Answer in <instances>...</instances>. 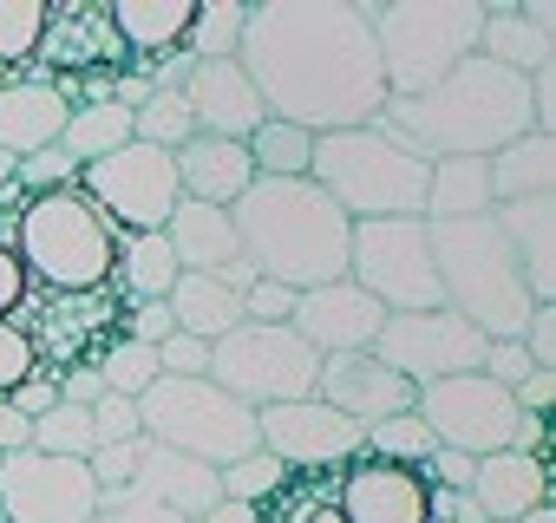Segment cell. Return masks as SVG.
<instances>
[{"mask_svg":"<svg viewBox=\"0 0 556 523\" xmlns=\"http://www.w3.org/2000/svg\"><path fill=\"white\" fill-rule=\"evenodd\" d=\"M236 66L268 118L315 138L361 131L387 112V73L361 0H262L242 21Z\"/></svg>","mask_w":556,"mask_h":523,"instance_id":"6da1fadb","label":"cell"},{"mask_svg":"<svg viewBox=\"0 0 556 523\" xmlns=\"http://www.w3.org/2000/svg\"><path fill=\"white\" fill-rule=\"evenodd\" d=\"M374 125L426 164H439V157H497L504 144H517L530 131V86L471 53L432 92L387 99V112Z\"/></svg>","mask_w":556,"mask_h":523,"instance_id":"7a4b0ae2","label":"cell"},{"mask_svg":"<svg viewBox=\"0 0 556 523\" xmlns=\"http://www.w3.org/2000/svg\"><path fill=\"white\" fill-rule=\"evenodd\" d=\"M229 222H236L242 262H249L262 282H282V289H295V295L328 289V282H348L354 222H348L308 177H302V183L255 177V183L229 203Z\"/></svg>","mask_w":556,"mask_h":523,"instance_id":"3957f363","label":"cell"},{"mask_svg":"<svg viewBox=\"0 0 556 523\" xmlns=\"http://www.w3.org/2000/svg\"><path fill=\"white\" fill-rule=\"evenodd\" d=\"M432 229V269H439V295L458 321H471L484 341H523V321L536 315L523 269L504 242V229L491 216L471 222H426Z\"/></svg>","mask_w":556,"mask_h":523,"instance_id":"277c9868","label":"cell"},{"mask_svg":"<svg viewBox=\"0 0 556 523\" xmlns=\"http://www.w3.org/2000/svg\"><path fill=\"white\" fill-rule=\"evenodd\" d=\"M14 255L27 262V276H34L40 295H60V302L105 295L112 289L118 229L79 190L21 196V209H14Z\"/></svg>","mask_w":556,"mask_h":523,"instance_id":"5b68a950","label":"cell"},{"mask_svg":"<svg viewBox=\"0 0 556 523\" xmlns=\"http://www.w3.org/2000/svg\"><path fill=\"white\" fill-rule=\"evenodd\" d=\"M361 8L380 47L387 99H419L478 53V27H484L478 0H361Z\"/></svg>","mask_w":556,"mask_h":523,"instance_id":"8992f818","label":"cell"},{"mask_svg":"<svg viewBox=\"0 0 556 523\" xmlns=\"http://www.w3.org/2000/svg\"><path fill=\"white\" fill-rule=\"evenodd\" d=\"M308 183L348 222H380V216H419L426 209V157H413L406 144H393L380 125L315 138Z\"/></svg>","mask_w":556,"mask_h":523,"instance_id":"52a82bcc","label":"cell"},{"mask_svg":"<svg viewBox=\"0 0 556 523\" xmlns=\"http://www.w3.org/2000/svg\"><path fill=\"white\" fill-rule=\"evenodd\" d=\"M138 438H151V445H170V451H184V458H203V464H236V458H249V451H262L255 445V412L242 406V399H229L210 373L203 380H170V373H157L144 393H138Z\"/></svg>","mask_w":556,"mask_h":523,"instance_id":"ba28073f","label":"cell"},{"mask_svg":"<svg viewBox=\"0 0 556 523\" xmlns=\"http://www.w3.org/2000/svg\"><path fill=\"white\" fill-rule=\"evenodd\" d=\"M315 373H321V354L289 328V321H242L236 334H223L210 347V380L242 399L249 412L262 406H289V399H308L315 393Z\"/></svg>","mask_w":556,"mask_h":523,"instance_id":"9c48e42d","label":"cell"},{"mask_svg":"<svg viewBox=\"0 0 556 523\" xmlns=\"http://www.w3.org/2000/svg\"><path fill=\"white\" fill-rule=\"evenodd\" d=\"M348 282L367 289L387 315H426V308H445V295H439V269H432V229H426V216L354 222V242H348Z\"/></svg>","mask_w":556,"mask_h":523,"instance_id":"30bf717a","label":"cell"},{"mask_svg":"<svg viewBox=\"0 0 556 523\" xmlns=\"http://www.w3.org/2000/svg\"><path fill=\"white\" fill-rule=\"evenodd\" d=\"M79 196H86L118 235L164 229L170 209L184 203V190H177V157L131 138L125 151H112V157H99V164L79 170Z\"/></svg>","mask_w":556,"mask_h":523,"instance_id":"8fae6325","label":"cell"},{"mask_svg":"<svg viewBox=\"0 0 556 523\" xmlns=\"http://www.w3.org/2000/svg\"><path fill=\"white\" fill-rule=\"evenodd\" d=\"M99 503L105 497L86 458H53L34 445L0 458V523H92Z\"/></svg>","mask_w":556,"mask_h":523,"instance_id":"7c38bea8","label":"cell"},{"mask_svg":"<svg viewBox=\"0 0 556 523\" xmlns=\"http://www.w3.org/2000/svg\"><path fill=\"white\" fill-rule=\"evenodd\" d=\"M255 445L289 464L295 477H328L341 464H354L367 451V425H354L348 412H334L328 399H289V406H262L255 412Z\"/></svg>","mask_w":556,"mask_h":523,"instance_id":"4fadbf2b","label":"cell"},{"mask_svg":"<svg viewBox=\"0 0 556 523\" xmlns=\"http://www.w3.org/2000/svg\"><path fill=\"white\" fill-rule=\"evenodd\" d=\"M413 412L426 419V432H432L445 451H465V458L504 451L510 432H517V399H510L497 380H484V373H452V380L419 386Z\"/></svg>","mask_w":556,"mask_h":523,"instance_id":"5bb4252c","label":"cell"},{"mask_svg":"<svg viewBox=\"0 0 556 523\" xmlns=\"http://www.w3.org/2000/svg\"><path fill=\"white\" fill-rule=\"evenodd\" d=\"M374 360L393 367V373L413 380V386H432V380H452V373H478L484 334H478L471 321H458L452 308L387 315V328H380V341H374Z\"/></svg>","mask_w":556,"mask_h":523,"instance_id":"9a60e30c","label":"cell"},{"mask_svg":"<svg viewBox=\"0 0 556 523\" xmlns=\"http://www.w3.org/2000/svg\"><path fill=\"white\" fill-rule=\"evenodd\" d=\"M289 328H295L321 360H334V354H374V341H380V328H387V308H380L367 289H354V282H328V289L295 295Z\"/></svg>","mask_w":556,"mask_h":523,"instance_id":"2e32d148","label":"cell"},{"mask_svg":"<svg viewBox=\"0 0 556 523\" xmlns=\"http://www.w3.org/2000/svg\"><path fill=\"white\" fill-rule=\"evenodd\" d=\"M334 503L341 523H426V471L361 451L354 464L334 471Z\"/></svg>","mask_w":556,"mask_h":523,"instance_id":"e0dca14e","label":"cell"},{"mask_svg":"<svg viewBox=\"0 0 556 523\" xmlns=\"http://www.w3.org/2000/svg\"><path fill=\"white\" fill-rule=\"evenodd\" d=\"M315 399H328V406L348 412L354 425H380V419L413 412L419 386L400 380L393 367H380L374 354H334V360H321V373H315Z\"/></svg>","mask_w":556,"mask_h":523,"instance_id":"ac0fdd59","label":"cell"},{"mask_svg":"<svg viewBox=\"0 0 556 523\" xmlns=\"http://www.w3.org/2000/svg\"><path fill=\"white\" fill-rule=\"evenodd\" d=\"M177 92H184V105H190V118H197L203 138L242 144V138L268 118L262 99H255V86H249V73H242L236 60H197V66L177 79Z\"/></svg>","mask_w":556,"mask_h":523,"instance_id":"d6986e66","label":"cell"},{"mask_svg":"<svg viewBox=\"0 0 556 523\" xmlns=\"http://www.w3.org/2000/svg\"><path fill=\"white\" fill-rule=\"evenodd\" d=\"M125 66V47L112 40L105 27V8H53L47 21V40H40V79H60V86H79L92 73H118Z\"/></svg>","mask_w":556,"mask_h":523,"instance_id":"ffe728a7","label":"cell"},{"mask_svg":"<svg viewBox=\"0 0 556 523\" xmlns=\"http://www.w3.org/2000/svg\"><path fill=\"white\" fill-rule=\"evenodd\" d=\"M478 8H484L478 60H491V66H504L517 79H530L536 66L556 60V40H549L556 8H549V0H478Z\"/></svg>","mask_w":556,"mask_h":523,"instance_id":"44dd1931","label":"cell"},{"mask_svg":"<svg viewBox=\"0 0 556 523\" xmlns=\"http://www.w3.org/2000/svg\"><path fill=\"white\" fill-rule=\"evenodd\" d=\"M112 40L125 47V66H138L144 79L184 53L190 27H197V0H112L105 8Z\"/></svg>","mask_w":556,"mask_h":523,"instance_id":"7402d4cb","label":"cell"},{"mask_svg":"<svg viewBox=\"0 0 556 523\" xmlns=\"http://www.w3.org/2000/svg\"><path fill=\"white\" fill-rule=\"evenodd\" d=\"M66 118H73V92L60 79L27 73L14 86H0V151L8 157H34V151L60 144Z\"/></svg>","mask_w":556,"mask_h":523,"instance_id":"603a6c76","label":"cell"},{"mask_svg":"<svg viewBox=\"0 0 556 523\" xmlns=\"http://www.w3.org/2000/svg\"><path fill=\"white\" fill-rule=\"evenodd\" d=\"M471 503L484 510V523H517L536 503H549V458L530 451H484L471 471Z\"/></svg>","mask_w":556,"mask_h":523,"instance_id":"cb8c5ba5","label":"cell"},{"mask_svg":"<svg viewBox=\"0 0 556 523\" xmlns=\"http://www.w3.org/2000/svg\"><path fill=\"white\" fill-rule=\"evenodd\" d=\"M491 222L504 229V242L517 255L530 302L549 308V295H556V203L549 196H517V203H497Z\"/></svg>","mask_w":556,"mask_h":523,"instance_id":"d4e9b609","label":"cell"},{"mask_svg":"<svg viewBox=\"0 0 556 523\" xmlns=\"http://www.w3.org/2000/svg\"><path fill=\"white\" fill-rule=\"evenodd\" d=\"M131 497H151V503H164V510H177V516H190V523H197L210 503H223V477H216V464L184 458V451H170V445H151V438H144V458H138Z\"/></svg>","mask_w":556,"mask_h":523,"instance_id":"484cf974","label":"cell"},{"mask_svg":"<svg viewBox=\"0 0 556 523\" xmlns=\"http://www.w3.org/2000/svg\"><path fill=\"white\" fill-rule=\"evenodd\" d=\"M164 242H170V255H177V269L184 276H223L229 262H242V242H236V222H229V209H216V203H177L170 209V222H164Z\"/></svg>","mask_w":556,"mask_h":523,"instance_id":"4316f807","label":"cell"},{"mask_svg":"<svg viewBox=\"0 0 556 523\" xmlns=\"http://www.w3.org/2000/svg\"><path fill=\"white\" fill-rule=\"evenodd\" d=\"M177 157V190L190 196V203H216V209H229L249 183H255V164H249V151L242 144H229V138H190L184 151H170Z\"/></svg>","mask_w":556,"mask_h":523,"instance_id":"83f0119b","label":"cell"},{"mask_svg":"<svg viewBox=\"0 0 556 523\" xmlns=\"http://www.w3.org/2000/svg\"><path fill=\"white\" fill-rule=\"evenodd\" d=\"M177 255L164 242V229H138V235H118V255H112V289L125 295V308L138 302H164L177 289Z\"/></svg>","mask_w":556,"mask_h":523,"instance_id":"f1b7e54d","label":"cell"},{"mask_svg":"<svg viewBox=\"0 0 556 523\" xmlns=\"http://www.w3.org/2000/svg\"><path fill=\"white\" fill-rule=\"evenodd\" d=\"M491 170L484 157H439L426 164V222H471V216H491Z\"/></svg>","mask_w":556,"mask_h":523,"instance_id":"f546056e","label":"cell"},{"mask_svg":"<svg viewBox=\"0 0 556 523\" xmlns=\"http://www.w3.org/2000/svg\"><path fill=\"white\" fill-rule=\"evenodd\" d=\"M164 308H170L177 334H197V341H210V347L242 328V295L223 289L216 276H177V289L164 295Z\"/></svg>","mask_w":556,"mask_h":523,"instance_id":"4dcf8cb0","label":"cell"},{"mask_svg":"<svg viewBox=\"0 0 556 523\" xmlns=\"http://www.w3.org/2000/svg\"><path fill=\"white\" fill-rule=\"evenodd\" d=\"M484 170H491V203L549 196V177H556V138L523 131V138H517V144H504L497 157H484Z\"/></svg>","mask_w":556,"mask_h":523,"instance_id":"1f68e13d","label":"cell"},{"mask_svg":"<svg viewBox=\"0 0 556 523\" xmlns=\"http://www.w3.org/2000/svg\"><path fill=\"white\" fill-rule=\"evenodd\" d=\"M242 151H249L255 177L302 183V177H308V164H315V131H302V125H282V118H262V125L242 138Z\"/></svg>","mask_w":556,"mask_h":523,"instance_id":"d6a6232c","label":"cell"},{"mask_svg":"<svg viewBox=\"0 0 556 523\" xmlns=\"http://www.w3.org/2000/svg\"><path fill=\"white\" fill-rule=\"evenodd\" d=\"M131 144V112L125 105H73V118H66V131H60V151L86 170V164H99V157H112V151H125Z\"/></svg>","mask_w":556,"mask_h":523,"instance_id":"836d02e7","label":"cell"},{"mask_svg":"<svg viewBox=\"0 0 556 523\" xmlns=\"http://www.w3.org/2000/svg\"><path fill=\"white\" fill-rule=\"evenodd\" d=\"M86 367L105 380V393H118V399H138V393L157 380V347H144V341H125V334H105V341L86 354Z\"/></svg>","mask_w":556,"mask_h":523,"instance_id":"e575fe53","label":"cell"},{"mask_svg":"<svg viewBox=\"0 0 556 523\" xmlns=\"http://www.w3.org/2000/svg\"><path fill=\"white\" fill-rule=\"evenodd\" d=\"M47 21H53V8H40V0H0V66L14 79H27L40 66Z\"/></svg>","mask_w":556,"mask_h":523,"instance_id":"d590c367","label":"cell"},{"mask_svg":"<svg viewBox=\"0 0 556 523\" xmlns=\"http://www.w3.org/2000/svg\"><path fill=\"white\" fill-rule=\"evenodd\" d=\"M131 138H138V144H157V151H184V144L197 138V118H190L184 92H177V86H157V92L131 112Z\"/></svg>","mask_w":556,"mask_h":523,"instance_id":"8d00e7d4","label":"cell"},{"mask_svg":"<svg viewBox=\"0 0 556 523\" xmlns=\"http://www.w3.org/2000/svg\"><path fill=\"white\" fill-rule=\"evenodd\" d=\"M242 21H249L242 0H210V8H197V27H190V40H184V60H190V66H197V60H236Z\"/></svg>","mask_w":556,"mask_h":523,"instance_id":"74e56055","label":"cell"},{"mask_svg":"<svg viewBox=\"0 0 556 523\" xmlns=\"http://www.w3.org/2000/svg\"><path fill=\"white\" fill-rule=\"evenodd\" d=\"M223 477V497H236V503H255V510H268L275 497H282L289 490V464H275L268 451H249V458H236V464H223L216 471Z\"/></svg>","mask_w":556,"mask_h":523,"instance_id":"f35d334b","label":"cell"},{"mask_svg":"<svg viewBox=\"0 0 556 523\" xmlns=\"http://www.w3.org/2000/svg\"><path fill=\"white\" fill-rule=\"evenodd\" d=\"M34 451H53V458H92L99 438H92V406H53L34 419Z\"/></svg>","mask_w":556,"mask_h":523,"instance_id":"ab89813d","label":"cell"},{"mask_svg":"<svg viewBox=\"0 0 556 523\" xmlns=\"http://www.w3.org/2000/svg\"><path fill=\"white\" fill-rule=\"evenodd\" d=\"M432 432H426V419L419 412H400V419H380V425H367V458H387V464H426L432 458Z\"/></svg>","mask_w":556,"mask_h":523,"instance_id":"60d3db41","label":"cell"},{"mask_svg":"<svg viewBox=\"0 0 556 523\" xmlns=\"http://www.w3.org/2000/svg\"><path fill=\"white\" fill-rule=\"evenodd\" d=\"M14 190L21 196H53V190H79V164L60 151V144H47V151H34V157H21L14 164Z\"/></svg>","mask_w":556,"mask_h":523,"instance_id":"b9f144b4","label":"cell"},{"mask_svg":"<svg viewBox=\"0 0 556 523\" xmlns=\"http://www.w3.org/2000/svg\"><path fill=\"white\" fill-rule=\"evenodd\" d=\"M40 373V341L27 321H0V399H8L21 380Z\"/></svg>","mask_w":556,"mask_h":523,"instance_id":"7bdbcfd3","label":"cell"},{"mask_svg":"<svg viewBox=\"0 0 556 523\" xmlns=\"http://www.w3.org/2000/svg\"><path fill=\"white\" fill-rule=\"evenodd\" d=\"M138 458H144V438H125V445H99L86 458V471L99 477V497H125L131 477H138Z\"/></svg>","mask_w":556,"mask_h":523,"instance_id":"ee69618b","label":"cell"},{"mask_svg":"<svg viewBox=\"0 0 556 523\" xmlns=\"http://www.w3.org/2000/svg\"><path fill=\"white\" fill-rule=\"evenodd\" d=\"M157 373H170V380H203V373H210V341H197V334H164V341H157Z\"/></svg>","mask_w":556,"mask_h":523,"instance_id":"f6af8a7d","label":"cell"},{"mask_svg":"<svg viewBox=\"0 0 556 523\" xmlns=\"http://www.w3.org/2000/svg\"><path fill=\"white\" fill-rule=\"evenodd\" d=\"M478 373H484V380H497L504 393H517V386L536 373V360L523 354V341H484V360H478Z\"/></svg>","mask_w":556,"mask_h":523,"instance_id":"bcb514c9","label":"cell"},{"mask_svg":"<svg viewBox=\"0 0 556 523\" xmlns=\"http://www.w3.org/2000/svg\"><path fill=\"white\" fill-rule=\"evenodd\" d=\"M34 302V276H27V262L14 255V242H0V321H21Z\"/></svg>","mask_w":556,"mask_h":523,"instance_id":"7dc6e473","label":"cell"},{"mask_svg":"<svg viewBox=\"0 0 556 523\" xmlns=\"http://www.w3.org/2000/svg\"><path fill=\"white\" fill-rule=\"evenodd\" d=\"M289 315H295V289L262 282V276L242 289V321H268V328H275V321H289Z\"/></svg>","mask_w":556,"mask_h":523,"instance_id":"c3c4849f","label":"cell"},{"mask_svg":"<svg viewBox=\"0 0 556 523\" xmlns=\"http://www.w3.org/2000/svg\"><path fill=\"white\" fill-rule=\"evenodd\" d=\"M92 438H99V445H125V438H138V399L105 393V399L92 406Z\"/></svg>","mask_w":556,"mask_h":523,"instance_id":"681fc988","label":"cell"},{"mask_svg":"<svg viewBox=\"0 0 556 523\" xmlns=\"http://www.w3.org/2000/svg\"><path fill=\"white\" fill-rule=\"evenodd\" d=\"M118 334H125V341L157 347L164 334H177V321H170V308H164V302H138V308H118Z\"/></svg>","mask_w":556,"mask_h":523,"instance_id":"f907efd6","label":"cell"},{"mask_svg":"<svg viewBox=\"0 0 556 523\" xmlns=\"http://www.w3.org/2000/svg\"><path fill=\"white\" fill-rule=\"evenodd\" d=\"M92 523H190V516H177V510H164V503H151V497H105L99 503V516Z\"/></svg>","mask_w":556,"mask_h":523,"instance_id":"816d5d0a","label":"cell"},{"mask_svg":"<svg viewBox=\"0 0 556 523\" xmlns=\"http://www.w3.org/2000/svg\"><path fill=\"white\" fill-rule=\"evenodd\" d=\"M8 406H14L21 419H40V412H53V406H60V373H53V367H40L34 380H21V386L8 393Z\"/></svg>","mask_w":556,"mask_h":523,"instance_id":"f5cc1de1","label":"cell"},{"mask_svg":"<svg viewBox=\"0 0 556 523\" xmlns=\"http://www.w3.org/2000/svg\"><path fill=\"white\" fill-rule=\"evenodd\" d=\"M419 471H426V484H439V490H471V471H478V458H465V451H445V445H432V458H426Z\"/></svg>","mask_w":556,"mask_h":523,"instance_id":"db71d44e","label":"cell"},{"mask_svg":"<svg viewBox=\"0 0 556 523\" xmlns=\"http://www.w3.org/2000/svg\"><path fill=\"white\" fill-rule=\"evenodd\" d=\"M510 399H517V412H523V419H549V406H556V367H536Z\"/></svg>","mask_w":556,"mask_h":523,"instance_id":"11a10c76","label":"cell"},{"mask_svg":"<svg viewBox=\"0 0 556 523\" xmlns=\"http://www.w3.org/2000/svg\"><path fill=\"white\" fill-rule=\"evenodd\" d=\"M523 354H530L536 367H556V308H536V315L523 321Z\"/></svg>","mask_w":556,"mask_h":523,"instance_id":"9f6ffc18","label":"cell"},{"mask_svg":"<svg viewBox=\"0 0 556 523\" xmlns=\"http://www.w3.org/2000/svg\"><path fill=\"white\" fill-rule=\"evenodd\" d=\"M60 399H66V406H99V399H105V380H99L86 360H73V367H60Z\"/></svg>","mask_w":556,"mask_h":523,"instance_id":"6f0895ef","label":"cell"},{"mask_svg":"<svg viewBox=\"0 0 556 523\" xmlns=\"http://www.w3.org/2000/svg\"><path fill=\"white\" fill-rule=\"evenodd\" d=\"M34 445V419H21L8 399H0V458H8V451H27Z\"/></svg>","mask_w":556,"mask_h":523,"instance_id":"680465c9","label":"cell"},{"mask_svg":"<svg viewBox=\"0 0 556 523\" xmlns=\"http://www.w3.org/2000/svg\"><path fill=\"white\" fill-rule=\"evenodd\" d=\"M197 523H262V510H255V503H236V497H223V503H210Z\"/></svg>","mask_w":556,"mask_h":523,"instance_id":"91938a15","label":"cell"},{"mask_svg":"<svg viewBox=\"0 0 556 523\" xmlns=\"http://www.w3.org/2000/svg\"><path fill=\"white\" fill-rule=\"evenodd\" d=\"M14 164H21V157H8V151H0V196L14 190Z\"/></svg>","mask_w":556,"mask_h":523,"instance_id":"94428289","label":"cell"},{"mask_svg":"<svg viewBox=\"0 0 556 523\" xmlns=\"http://www.w3.org/2000/svg\"><path fill=\"white\" fill-rule=\"evenodd\" d=\"M517 523H556V510H549V503H536V510H530V516H517Z\"/></svg>","mask_w":556,"mask_h":523,"instance_id":"6125c7cd","label":"cell"},{"mask_svg":"<svg viewBox=\"0 0 556 523\" xmlns=\"http://www.w3.org/2000/svg\"><path fill=\"white\" fill-rule=\"evenodd\" d=\"M0 86H14V73H8V66H0Z\"/></svg>","mask_w":556,"mask_h":523,"instance_id":"be15d7a7","label":"cell"}]
</instances>
